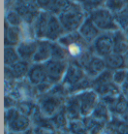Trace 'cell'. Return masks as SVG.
<instances>
[{
  "instance_id": "obj_11",
  "label": "cell",
  "mask_w": 128,
  "mask_h": 134,
  "mask_svg": "<svg viewBox=\"0 0 128 134\" xmlns=\"http://www.w3.org/2000/svg\"><path fill=\"white\" fill-rule=\"evenodd\" d=\"M82 68L84 69L86 75L92 79L97 77L99 74H101L103 71H105L107 69L104 58L99 57L95 54H93L87 60V62L82 66Z\"/></svg>"
},
{
  "instance_id": "obj_15",
  "label": "cell",
  "mask_w": 128,
  "mask_h": 134,
  "mask_svg": "<svg viewBox=\"0 0 128 134\" xmlns=\"http://www.w3.org/2000/svg\"><path fill=\"white\" fill-rule=\"evenodd\" d=\"M64 34H65V31L63 29V26H62L58 16L51 14L47 31H46L45 40H48L51 42H57Z\"/></svg>"
},
{
  "instance_id": "obj_13",
  "label": "cell",
  "mask_w": 128,
  "mask_h": 134,
  "mask_svg": "<svg viewBox=\"0 0 128 134\" xmlns=\"http://www.w3.org/2000/svg\"><path fill=\"white\" fill-rule=\"evenodd\" d=\"M38 42L39 40L37 39L21 41L16 47V50L18 52V55L20 57V59L32 63L35 52H36L37 47H38Z\"/></svg>"
},
{
  "instance_id": "obj_6",
  "label": "cell",
  "mask_w": 128,
  "mask_h": 134,
  "mask_svg": "<svg viewBox=\"0 0 128 134\" xmlns=\"http://www.w3.org/2000/svg\"><path fill=\"white\" fill-rule=\"evenodd\" d=\"M86 77H87V75L83 68L80 66L77 62L70 61L61 83L69 90V92L71 94L72 90L78 84L81 83Z\"/></svg>"
},
{
  "instance_id": "obj_37",
  "label": "cell",
  "mask_w": 128,
  "mask_h": 134,
  "mask_svg": "<svg viewBox=\"0 0 128 134\" xmlns=\"http://www.w3.org/2000/svg\"><path fill=\"white\" fill-rule=\"evenodd\" d=\"M124 32H125V34H126V37H127V39H128V28L126 29V30H124Z\"/></svg>"
},
{
  "instance_id": "obj_23",
  "label": "cell",
  "mask_w": 128,
  "mask_h": 134,
  "mask_svg": "<svg viewBox=\"0 0 128 134\" xmlns=\"http://www.w3.org/2000/svg\"><path fill=\"white\" fill-rule=\"evenodd\" d=\"M51 122L53 124L54 128L58 131H61L62 133L63 132H67L68 130V125H69V118L67 116V113L65 111V108L63 106L61 110L56 113L55 115H53L52 117L50 118Z\"/></svg>"
},
{
  "instance_id": "obj_30",
  "label": "cell",
  "mask_w": 128,
  "mask_h": 134,
  "mask_svg": "<svg viewBox=\"0 0 128 134\" xmlns=\"http://www.w3.org/2000/svg\"><path fill=\"white\" fill-rule=\"evenodd\" d=\"M114 17L119 28L123 31L126 30L128 28V5L120 12L114 14Z\"/></svg>"
},
{
  "instance_id": "obj_31",
  "label": "cell",
  "mask_w": 128,
  "mask_h": 134,
  "mask_svg": "<svg viewBox=\"0 0 128 134\" xmlns=\"http://www.w3.org/2000/svg\"><path fill=\"white\" fill-rule=\"evenodd\" d=\"M128 78V69H120L116 70L113 72V82L116 84L117 86L122 87L123 85H125Z\"/></svg>"
},
{
  "instance_id": "obj_27",
  "label": "cell",
  "mask_w": 128,
  "mask_h": 134,
  "mask_svg": "<svg viewBox=\"0 0 128 134\" xmlns=\"http://www.w3.org/2000/svg\"><path fill=\"white\" fill-rule=\"evenodd\" d=\"M5 22L9 24L10 26H15V27H20L24 23V20L21 17V15L15 10V9H9L6 11L5 14Z\"/></svg>"
},
{
  "instance_id": "obj_9",
  "label": "cell",
  "mask_w": 128,
  "mask_h": 134,
  "mask_svg": "<svg viewBox=\"0 0 128 134\" xmlns=\"http://www.w3.org/2000/svg\"><path fill=\"white\" fill-rule=\"evenodd\" d=\"M91 49L95 55L105 58L113 53L112 32H102L91 44Z\"/></svg>"
},
{
  "instance_id": "obj_10",
  "label": "cell",
  "mask_w": 128,
  "mask_h": 134,
  "mask_svg": "<svg viewBox=\"0 0 128 134\" xmlns=\"http://www.w3.org/2000/svg\"><path fill=\"white\" fill-rule=\"evenodd\" d=\"M32 63L20 60L11 66H5V79L8 81L21 80L27 77V73Z\"/></svg>"
},
{
  "instance_id": "obj_16",
  "label": "cell",
  "mask_w": 128,
  "mask_h": 134,
  "mask_svg": "<svg viewBox=\"0 0 128 134\" xmlns=\"http://www.w3.org/2000/svg\"><path fill=\"white\" fill-rule=\"evenodd\" d=\"M78 32L81 35V37L90 45L92 44L95 40L97 39V37L102 33L100 30L95 26V24L92 22V20L89 17L86 18V20L84 21L82 26L78 30Z\"/></svg>"
},
{
  "instance_id": "obj_8",
  "label": "cell",
  "mask_w": 128,
  "mask_h": 134,
  "mask_svg": "<svg viewBox=\"0 0 128 134\" xmlns=\"http://www.w3.org/2000/svg\"><path fill=\"white\" fill-rule=\"evenodd\" d=\"M75 94H77L81 116L82 117L90 116L95 109L96 105L98 104V102L100 101L99 96L93 89L82 91V92L75 93Z\"/></svg>"
},
{
  "instance_id": "obj_21",
  "label": "cell",
  "mask_w": 128,
  "mask_h": 134,
  "mask_svg": "<svg viewBox=\"0 0 128 134\" xmlns=\"http://www.w3.org/2000/svg\"><path fill=\"white\" fill-rule=\"evenodd\" d=\"M113 38V52L125 55L128 52V39L125 32L119 29L117 31L112 32Z\"/></svg>"
},
{
  "instance_id": "obj_14",
  "label": "cell",
  "mask_w": 128,
  "mask_h": 134,
  "mask_svg": "<svg viewBox=\"0 0 128 134\" xmlns=\"http://www.w3.org/2000/svg\"><path fill=\"white\" fill-rule=\"evenodd\" d=\"M50 16L51 13L41 10V12L38 14V16L35 18V20L32 23V27H33L34 33H35V37H36L37 40L45 39Z\"/></svg>"
},
{
  "instance_id": "obj_17",
  "label": "cell",
  "mask_w": 128,
  "mask_h": 134,
  "mask_svg": "<svg viewBox=\"0 0 128 134\" xmlns=\"http://www.w3.org/2000/svg\"><path fill=\"white\" fill-rule=\"evenodd\" d=\"M52 57V42L48 40H39L32 63H45Z\"/></svg>"
},
{
  "instance_id": "obj_22",
  "label": "cell",
  "mask_w": 128,
  "mask_h": 134,
  "mask_svg": "<svg viewBox=\"0 0 128 134\" xmlns=\"http://www.w3.org/2000/svg\"><path fill=\"white\" fill-rule=\"evenodd\" d=\"M106 64V68L110 71H116L120 69L126 68V62H125V57L122 54H118V53H112L109 56H107L104 58ZM127 69V68H126Z\"/></svg>"
},
{
  "instance_id": "obj_2",
  "label": "cell",
  "mask_w": 128,
  "mask_h": 134,
  "mask_svg": "<svg viewBox=\"0 0 128 134\" xmlns=\"http://www.w3.org/2000/svg\"><path fill=\"white\" fill-rule=\"evenodd\" d=\"M88 17V13L84 10L82 5L73 3L68 9L58 15L65 33L77 32Z\"/></svg>"
},
{
  "instance_id": "obj_5",
  "label": "cell",
  "mask_w": 128,
  "mask_h": 134,
  "mask_svg": "<svg viewBox=\"0 0 128 134\" xmlns=\"http://www.w3.org/2000/svg\"><path fill=\"white\" fill-rule=\"evenodd\" d=\"M67 98H63L51 92L40 95L37 101V108L45 117L51 118L59 110H61Z\"/></svg>"
},
{
  "instance_id": "obj_20",
  "label": "cell",
  "mask_w": 128,
  "mask_h": 134,
  "mask_svg": "<svg viewBox=\"0 0 128 134\" xmlns=\"http://www.w3.org/2000/svg\"><path fill=\"white\" fill-rule=\"evenodd\" d=\"M91 116L94 118L97 122L102 124H108L112 119V113L109 106L103 101H99L98 104L96 105L95 109L93 110Z\"/></svg>"
},
{
  "instance_id": "obj_25",
  "label": "cell",
  "mask_w": 128,
  "mask_h": 134,
  "mask_svg": "<svg viewBox=\"0 0 128 134\" xmlns=\"http://www.w3.org/2000/svg\"><path fill=\"white\" fill-rule=\"evenodd\" d=\"M51 59L61 60V61H69V57L66 49L59 42H52V57Z\"/></svg>"
},
{
  "instance_id": "obj_29",
  "label": "cell",
  "mask_w": 128,
  "mask_h": 134,
  "mask_svg": "<svg viewBox=\"0 0 128 134\" xmlns=\"http://www.w3.org/2000/svg\"><path fill=\"white\" fill-rule=\"evenodd\" d=\"M16 107L21 113H23L24 115H27L29 117H32L37 109V105H35L33 102H31L30 100L20 101V102H18Z\"/></svg>"
},
{
  "instance_id": "obj_12",
  "label": "cell",
  "mask_w": 128,
  "mask_h": 134,
  "mask_svg": "<svg viewBox=\"0 0 128 134\" xmlns=\"http://www.w3.org/2000/svg\"><path fill=\"white\" fill-rule=\"evenodd\" d=\"M26 78L28 80V83L33 87H36L39 84L47 81L48 78L44 63H32L29 68Z\"/></svg>"
},
{
  "instance_id": "obj_35",
  "label": "cell",
  "mask_w": 128,
  "mask_h": 134,
  "mask_svg": "<svg viewBox=\"0 0 128 134\" xmlns=\"http://www.w3.org/2000/svg\"><path fill=\"white\" fill-rule=\"evenodd\" d=\"M70 1H72L74 3H77V4H80V5H82L84 3V1L85 0H70Z\"/></svg>"
},
{
  "instance_id": "obj_32",
  "label": "cell",
  "mask_w": 128,
  "mask_h": 134,
  "mask_svg": "<svg viewBox=\"0 0 128 134\" xmlns=\"http://www.w3.org/2000/svg\"><path fill=\"white\" fill-rule=\"evenodd\" d=\"M105 1L106 0H85L82 4V7L87 13H90L95 9L103 7L105 4Z\"/></svg>"
},
{
  "instance_id": "obj_36",
  "label": "cell",
  "mask_w": 128,
  "mask_h": 134,
  "mask_svg": "<svg viewBox=\"0 0 128 134\" xmlns=\"http://www.w3.org/2000/svg\"><path fill=\"white\" fill-rule=\"evenodd\" d=\"M124 57H125V62H126V68L128 69V52L124 55Z\"/></svg>"
},
{
  "instance_id": "obj_18",
  "label": "cell",
  "mask_w": 128,
  "mask_h": 134,
  "mask_svg": "<svg viewBox=\"0 0 128 134\" xmlns=\"http://www.w3.org/2000/svg\"><path fill=\"white\" fill-rule=\"evenodd\" d=\"M4 40H5V46H11L17 47L18 44L22 41V35H21V29L20 27L10 26L9 24L5 22V29H4Z\"/></svg>"
},
{
  "instance_id": "obj_1",
  "label": "cell",
  "mask_w": 128,
  "mask_h": 134,
  "mask_svg": "<svg viewBox=\"0 0 128 134\" xmlns=\"http://www.w3.org/2000/svg\"><path fill=\"white\" fill-rule=\"evenodd\" d=\"M57 42L65 47L69 57V62H78L88 51L91 50V45L81 37L78 31L65 33Z\"/></svg>"
},
{
  "instance_id": "obj_28",
  "label": "cell",
  "mask_w": 128,
  "mask_h": 134,
  "mask_svg": "<svg viewBox=\"0 0 128 134\" xmlns=\"http://www.w3.org/2000/svg\"><path fill=\"white\" fill-rule=\"evenodd\" d=\"M128 5V0H106L104 7L113 14H116Z\"/></svg>"
},
{
  "instance_id": "obj_33",
  "label": "cell",
  "mask_w": 128,
  "mask_h": 134,
  "mask_svg": "<svg viewBox=\"0 0 128 134\" xmlns=\"http://www.w3.org/2000/svg\"><path fill=\"white\" fill-rule=\"evenodd\" d=\"M50 2L51 0H36V3H37L38 7L43 11H47L48 7L50 5Z\"/></svg>"
},
{
  "instance_id": "obj_7",
  "label": "cell",
  "mask_w": 128,
  "mask_h": 134,
  "mask_svg": "<svg viewBox=\"0 0 128 134\" xmlns=\"http://www.w3.org/2000/svg\"><path fill=\"white\" fill-rule=\"evenodd\" d=\"M68 64H69V61H61V60H55V59H50L47 62H45L44 66L47 73L48 81H50L54 85L61 83L66 72Z\"/></svg>"
},
{
  "instance_id": "obj_34",
  "label": "cell",
  "mask_w": 128,
  "mask_h": 134,
  "mask_svg": "<svg viewBox=\"0 0 128 134\" xmlns=\"http://www.w3.org/2000/svg\"><path fill=\"white\" fill-rule=\"evenodd\" d=\"M7 134H35V129L33 127H31V128L27 129L23 132H8Z\"/></svg>"
},
{
  "instance_id": "obj_19",
  "label": "cell",
  "mask_w": 128,
  "mask_h": 134,
  "mask_svg": "<svg viewBox=\"0 0 128 134\" xmlns=\"http://www.w3.org/2000/svg\"><path fill=\"white\" fill-rule=\"evenodd\" d=\"M64 108L69 120H76V119L82 118L80 113V105H79L77 94H70L67 97L64 104Z\"/></svg>"
},
{
  "instance_id": "obj_3",
  "label": "cell",
  "mask_w": 128,
  "mask_h": 134,
  "mask_svg": "<svg viewBox=\"0 0 128 134\" xmlns=\"http://www.w3.org/2000/svg\"><path fill=\"white\" fill-rule=\"evenodd\" d=\"M5 126L8 132H23L31 128L33 122L31 117L24 115L17 109V107H11L5 109Z\"/></svg>"
},
{
  "instance_id": "obj_24",
  "label": "cell",
  "mask_w": 128,
  "mask_h": 134,
  "mask_svg": "<svg viewBox=\"0 0 128 134\" xmlns=\"http://www.w3.org/2000/svg\"><path fill=\"white\" fill-rule=\"evenodd\" d=\"M20 60L21 59L18 55L16 47L5 46V49H4V64H5V66H11Z\"/></svg>"
},
{
  "instance_id": "obj_4",
  "label": "cell",
  "mask_w": 128,
  "mask_h": 134,
  "mask_svg": "<svg viewBox=\"0 0 128 134\" xmlns=\"http://www.w3.org/2000/svg\"><path fill=\"white\" fill-rule=\"evenodd\" d=\"M88 17L101 32H114L120 29L117 25L114 14L104 6L88 13Z\"/></svg>"
},
{
  "instance_id": "obj_26",
  "label": "cell",
  "mask_w": 128,
  "mask_h": 134,
  "mask_svg": "<svg viewBox=\"0 0 128 134\" xmlns=\"http://www.w3.org/2000/svg\"><path fill=\"white\" fill-rule=\"evenodd\" d=\"M67 132L70 134H89L88 129L86 128L82 118L76 120H70Z\"/></svg>"
}]
</instances>
